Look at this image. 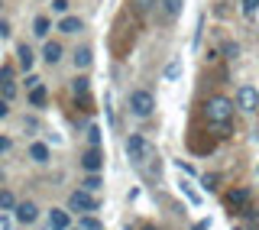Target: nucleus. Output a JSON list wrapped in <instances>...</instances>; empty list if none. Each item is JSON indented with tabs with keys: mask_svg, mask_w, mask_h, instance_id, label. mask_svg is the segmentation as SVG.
I'll return each instance as SVG.
<instances>
[{
	"mask_svg": "<svg viewBox=\"0 0 259 230\" xmlns=\"http://www.w3.org/2000/svg\"><path fill=\"white\" fill-rule=\"evenodd\" d=\"M88 139H91V146H97V143H101V130L91 127V130H88Z\"/></svg>",
	"mask_w": 259,
	"mask_h": 230,
	"instance_id": "nucleus-28",
	"label": "nucleus"
},
{
	"mask_svg": "<svg viewBox=\"0 0 259 230\" xmlns=\"http://www.w3.org/2000/svg\"><path fill=\"white\" fill-rule=\"evenodd\" d=\"M237 107L240 110H256L259 107V91L253 85H243L240 91H237Z\"/></svg>",
	"mask_w": 259,
	"mask_h": 230,
	"instance_id": "nucleus-5",
	"label": "nucleus"
},
{
	"mask_svg": "<svg viewBox=\"0 0 259 230\" xmlns=\"http://www.w3.org/2000/svg\"><path fill=\"white\" fill-rule=\"evenodd\" d=\"M224 55H227V59H237V55H240V46L237 43H227L224 46Z\"/></svg>",
	"mask_w": 259,
	"mask_h": 230,
	"instance_id": "nucleus-23",
	"label": "nucleus"
},
{
	"mask_svg": "<svg viewBox=\"0 0 259 230\" xmlns=\"http://www.w3.org/2000/svg\"><path fill=\"white\" fill-rule=\"evenodd\" d=\"M143 230H152V227H143Z\"/></svg>",
	"mask_w": 259,
	"mask_h": 230,
	"instance_id": "nucleus-34",
	"label": "nucleus"
},
{
	"mask_svg": "<svg viewBox=\"0 0 259 230\" xmlns=\"http://www.w3.org/2000/svg\"><path fill=\"white\" fill-rule=\"evenodd\" d=\"M0 230H13V224H10V217H7V211H0Z\"/></svg>",
	"mask_w": 259,
	"mask_h": 230,
	"instance_id": "nucleus-30",
	"label": "nucleus"
},
{
	"mask_svg": "<svg viewBox=\"0 0 259 230\" xmlns=\"http://www.w3.org/2000/svg\"><path fill=\"white\" fill-rule=\"evenodd\" d=\"M71 220H68V211H59L52 208V214H49V230H68Z\"/></svg>",
	"mask_w": 259,
	"mask_h": 230,
	"instance_id": "nucleus-10",
	"label": "nucleus"
},
{
	"mask_svg": "<svg viewBox=\"0 0 259 230\" xmlns=\"http://www.w3.org/2000/svg\"><path fill=\"white\" fill-rule=\"evenodd\" d=\"M13 94H16V85H13V81H4V85H0V97H7V101H10Z\"/></svg>",
	"mask_w": 259,
	"mask_h": 230,
	"instance_id": "nucleus-22",
	"label": "nucleus"
},
{
	"mask_svg": "<svg viewBox=\"0 0 259 230\" xmlns=\"http://www.w3.org/2000/svg\"><path fill=\"white\" fill-rule=\"evenodd\" d=\"M81 230H101V224H97V220L91 217V214H84V217H81V224H78Z\"/></svg>",
	"mask_w": 259,
	"mask_h": 230,
	"instance_id": "nucleus-21",
	"label": "nucleus"
},
{
	"mask_svg": "<svg viewBox=\"0 0 259 230\" xmlns=\"http://www.w3.org/2000/svg\"><path fill=\"white\" fill-rule=\"evenodd\" d=\"M91 62H94V52H91L88 46H81L78 52H75V68H88Z\"/></svg>",
	"mask_w": 259,
	"mask_h": 230,
	"instance_id": "nucleus-16",
	"label": "nucleus"
},
{
	"mask_svg": "<svg viewBox=\"0 0 259 230\" xmlns=\"http://www.w3.org/2000/svg\"><path fill=\"white\" fill-rule=\"evenodd\" d=\"M68 230H71V227H68ZM78 230H81V227H78Z\"/></svg>",
	"mask_w": 259,
	"mask_h": 230,
	"instance_id": "nucleus-35",
	"label": "nucleus"
},
{
	"mask_svg": "<svg viewBox=\"0 0 259 230\" xmlns=\"http://www.w3.org/2000/svg\"><path fill=\"white\" fill-rule=\"evenodd\" d=\"M81 185H84L88 191H101V188H104V178H101V172H88V178H84Z\"/></svg>",
	"mask_w": 259,
	"mask_h": 230,
	"instance_id": "nucleus-18",
	"label": "nucleus"
},
{
	"mask_svg": "<svg viewBox=\"0 0 259 230\" xmlns=\"http://www.w3.org/2000/svg\"><path fill=\"white\" fill-rule=\"evenodd\" d=\"M159 4H162V16L165 20H175L182 13V0H159Z\"/></svg>",
	"mask_w": 259,
	"mask_h": 230,
	"instance_id": "nucleus-14",
	"label": "nucleus"
},
{
	"mask_svg": "<svg viewBox=\"0 0 259 230\" xmlns=\"http://www.w3.org/2000/svg\"><path fill=\"white\" fill-rule=\"evenodd\" d=\"M233 110H237V104H233L230 97H224V94L207 97V101H204V120L210 123V127H217V130H227V127H230Z\"/></svg>",
	"mask_w": 259,
	"mask_h": 230,
	"instance_id": "nucleus-1",
	"label": "nucleus"
},
{
	"mask_svg": "<svg viewBox=\"0 0 259 230\" xmlns=\"http://www.w3.org/2000/svg\"><path fill=\"white\" fill-rule=\"evenodd\" d=\"M123 149H126V159L133 162V166H140V169H143V166H149V162L156 159V149H152L149 139H143L140 133L130 136L126 143H123Z\"/></svg>",
	"mask_w": 259,
	"mask_h": 230,
	"instance_id": "nucleus-2",
	"label": "nucleus"
},
{
	"mask_svg": "<svg viewBox=\"0 0 259 230\" xmlns=\"http://www.w3.org/2000/svg\"><path fill=\"white\" fill-rule=\"evenodd\" d=\"M62 55H65L62 43H52V39H49V43L42 46V59H46L49 65H59V62H62Z\"/></svg>",
	"mask_w": 259,
	"mask_h": 230,
	"instance_id": "nucleus-9",
	"label": "nucleus"
},
{
	"mask_svg": "<svg viewBox=\"0 0 259 230\" xmlns=\"http://www.w3.org/2000/svg\"><path fill=\"white\" fill-rule=\"evenodd\" d=\"M7 149H10V139H7V136H0V152H7Z\"/></svg>",
	"mask_w": 259,
	"mask_h": 230,
	"instance_id": "nucleus-32",
	"label": "nucleus"
},
{
	"mask_svg": "<svg viewBox=\"0 0 259 230\" xmlns=\"http://www.w3.org/2000/svg\"><path fill=\"white\" fill-rule=\"evenodd\" d=\"M49 156H52V152H49V146H46V143H32V146H29V159H32V162H39V166H46Z\"/></svg>",
	"mask_w": 259,
	"mask_h": 230,
	"instance_id": "nucleus-13",
	"label": "nucleus"
},
{
	"mask_svg": "<svg viewBox=\"0 0 259 230\" xmlns=\"http://www.w3.org/2000/svg\"><path fill=\"white\" fill-rule=\"evenodd\" d=\"M152 110H156V97H152L149 91H133L130 94V113L133 117H152Z\"/></svg>",
	"mask_w": 259,
	"mask_h": 230,
	"instance_id": "nucleus-4",
	"label": "nucleus"
},
{
	"mask_svg": "<svg viewBox=\"0 0 259 230\" xmlns=\"http://www.w3.org/2000/svg\"><path fill=\"white\" fill-rule=\"evenodd\" d=\"M13 217L20 220V224H36L39 208H36L32 201H20V204H16V211H13Z\"/></svg>",
	"mask_w": 259,
	"mask_h": 230,
	"instance_id": "nucleus-6",
	"label": "nucleus"
},
{
	"mask_svg": "<svg viewBox=\"0 0 259 230\" xmlns=\"http://www.w3.org/2000/svg\"><path fill=\"white\" fill-rule=\"evenodd\" d=\"M55 29H59V32H68V36H71V32H81V29H84V23H81L78 16H62Z\"/></svg>",
	"mask_w": 259,
	"mask_h": 230,
	"instance_id": "nucleus-11",
	"label": "nucleus"
},
{
	"mask_svg": "<svg viewBox=\"0 0 259 230\" xmlns=\"http://www.w3.org/2000/svg\"><path fill=\"white\" fill-rule=\"evenodd\" d=\"M16 204H20V201L13 198V191L4 188V191H0V211H16Z\"/></svg>",
	"mask_w": 259,
	"mask_h": 230,
	"instance_id": "nucleus-19",
	"label": "nucleus"
},
{
	"mask_svg": "<svg viewBox=\"0 0 259 230\" xmlns=\"http://www.w3.org/2000/svg\"><path fill=\"white\" fill-rule=\"evenodd\" d=\"M68 211H78V214H94V211H97L94 191H88V188L71 191V195H68Z\"/></svg>",
	"mask_w": 259,
	"mask_h": 230,
	"instance_id": "nucleus-3",
	"label": "nucleus"
},
{
	"mask_svg": "<svg viewBox=\"0 0 259 230\" xmlns=\"http://www.w3.org/2000/svg\"><path fill=\"white\" fill-rule=\"evenodd\" d=\"M259 10V0H243V13H249V16H253Z\"/></svg>",
	"mask_w": 259,
	"mask_h": 230,
	"instance_id": "nucleus-24",
	"label": "nucleus"
},
{
	"mask_svg": "<svg viewBox=\"0 0 259 230\" xmlns=\"http://www.w3.org/2000/svg\"><path fill=\"white\" fill-rule=\"evenodd\" d=\"M178 71H182V62H172V65H168V71H165V78H178Z\"/></svg>",
	"mask_w": 259,
	"mask_h": 230,
	"instance_id": "nucleus-25",
	"label": "nucleus"
},
{
	"mask_svg": "<svg viewBox=\"0 0 259 230\" xmlns=\"http://www.w3.org/2000/svg\"><path fill=\"white\" fill-rule=\"evenodd\" d=\"M81 166H84V172H101L104 169V152L97 149V146H91V149L81 156Z\"/></svg>",
	"mask_w": 259,
	"mask_h": 230,
	"instance_id": "nucleus-7",
	"label": "nucleus"
},
{
	"mask_svg": "<svg viewBox=\"0 0 259 230\" xmlns=\"http://www.w3.org/2000/svg\"><path fill=\"white\" fill-rule=\"evenodd\" d=\"M49 29H52V20H49V16H36V20H32V32H36L39 39H46Z\"/></svg>",
	"mask_w": 259,
	"mask_h": 230,
	"instance_id": "nucleus-15",
	"label": "nucleus"
},
{
	"mask_svg": "<svg viewBox=\"0 0 259 230\" xmlns=\"http://www.w3.org/2000/svg\"><path fill=\"white\" fill-rule=\"evenodd\" d=\"M71 88H75V97H88V91H91V81H88V78H78Z\"/></svg>",
	"mask_w": 259,
	"mask_h": 230,
	"instance_id": "nucleus-20",
	"label": "nucleus"
},
{
	"mask_svg": "<svg viewBox=\"0 0 259 230\" xmlns=\"http://www.w3.org/2000/svg\"><path fill=\"white\" fill-rule=\"evenodd\" d=\"M52 10L55 13H65V10H68V0H52Z\"/></svg>",
	"mask_w": 259,
	"mask_h": 230,
	"instance_id": "nucleus-29",
	"label": "nucleus"
},
{
	"mask_svg": "<svg viewBox=\"0 0 259 230\" xmlns=\"http://www.w3.org/2000/svg\"><path fill=\"white\" fill-rule=\"evenodd\" d=\"M210 224H207V220H201V224H194V230H207Z\"/></svg>",
	"mask_w": 259,
	"mask_h": 230,
	"instance_id": "nucleus-33",
	"label": "nucleus"
},
{
	"mask_svg": "<svg viewBox=\"0 0 259 230\" xmlns=\"http://www.w3.org/2000/svg\"><path fill=\"white\" fill-rule=\"evenodd\" d=\"M101 230H104V227H101Z\"/></svg>",
	"mask_w": 259,
	"mask_h": 230,
	"instance_id": "nucleus-36",
	"label": "nucleus"
},
{
	"mask_svg": "<svg viewBox=\"0 0 259 230\" xmlns=\"http://www.w3.org/2000/svg\"><path fill=\"white\" fill-rule=\"evenodd\" d=\"M0 36H4V39L10 36V23H0Z\"/></svg>",
	"mask_w": 259,
	"mask_h": 230,
	"instance_id": "nucleus-31",
	"label": "nucleus"
},
{
	"mask_svg": "<svg viewBox=\"0 0 259 230\" xmlns=\"http://www.w3.org/2000/svg\"><path fill=\"white\" fill-rule=\"evenodd\" d=\"M4 81H13V68H10V65L0 68V85H4Z\"/></svg>",
	"mask_w": 259,
	"mask_h": 230,
	"instance_id": "nucleus-26",
	"label": "nucleus"
},
{
	"mask_svg": "<svg viewBox=\"0 0 259 230\" xmlns=\"http://www.w3.org/2000/svg\"><path fill=\"white\" fill-rule=\"evenodd\" d=\"M227 204H230L233 211H249V191H246V188L230 191V195H227Z\"/></svg>",
	"mask_w": 259,
	"mask_h": 230,
	"instance_id": "nucleus-8",
	"label": "nucleus"
},
{
	"mask_svg": "<svg viewBox=\"0 0 259 230\" xmlns=\"http://www.w3.org/2000/svg\"><path fill=\"white\" fill-rule=\"evenodd\" d=\"M46 101H49V91H46L42 85H36V88L29 91V104H32V107H42Z\"/></svg>",
	"mask_w": 259,
	"mask_h": 230,
	"instance_id": "nucleus-17",
	"label": "nucleus"
},
{
	"mask_svg": "<svg viewBox=\"0 0 259 230\" xmlns=\"http://www.w3.org/2000/svg\"><path fill=\"white\" fill-rule=\"evenodd\" d=\"M16 59H20V68H32V62H36V55H32V49L26 46V43H20L16 46Z\"/></svg>",
	"mask_w": 259,
	"mask_h": 230,
	"instance_id": "nucleus-12",
	"label": "nucleus"
},
{
	"mask_svg": "<svg viewBox=\"0 0 259 230\" xmlns=\"http://www.w3.org/2000/svg\"><path fill=\"white\" fill-rule=\"evenodd\" d=\"M4 117H10V101L0 97V120H4Z\"/></svg>",
	"mask_w": 259,
	"mask_h": 230,
	"instance_id": "nucleus-27",
	"label": "nucleus"
}]
</instances>
